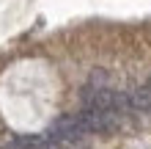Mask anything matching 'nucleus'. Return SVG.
<instances>
[{
    "mask_svg": "<svg viewBox=\"0 0 151 149\" xmlns=\"http://www.w3.org/2000/svg\"><path fill=\"white\" fill-rule=\"evenodd\" d=\"M85 135H91L88 130L83 127V121H80L77 113H69V116H60L52 121L50 127V141L60 144L63 149H74L85 141Z\"/></svg>",
    "mask_w": 151,
    "mask_h": 149,
    "instance_id": "obj_1",
    "label": "nucleus"
},
{
    "mask_svg": "<svg viewBox=\"0 0 151 149\" xmlns=\"http://www.w3.org/2000/svg\"><path fill=\"white\" fill-rule=\"evenodd\" d=\"M129 97V110L132 113H151V80L137 86L135 91L127 94Z\"/></svg>",
    "mask_w": 151,
    "mask_h": 149,
    "instance_id": "obj_2",
    "label": "nucleus"
},
{
    "mask_svg": "<svg viewBox=\"0 0 151 149\" xmlns=\"http://www.w3.org/2000/svg\"><path fill=\"white\" fill-rule=\"evenodd\" d=\"M44 149H63V146H60V144H55V141H50V138H47V144H44Z\"/></svg>",
    "mask_w": 151,
    "mask_h": 149,
    "instance_id": "obj_3",
    "label": "nucleus"
}]
</instances>
